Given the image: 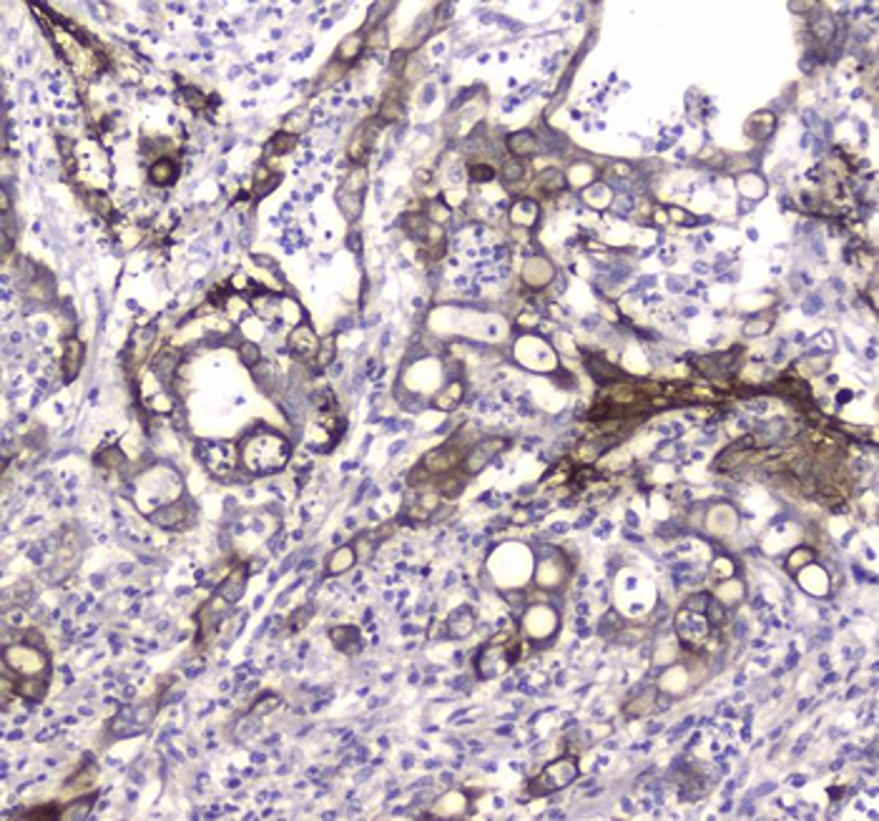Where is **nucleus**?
I'll list each match as a JSON object with an SVG mask.
<instances>
[{
    "instance_id": "46",
    "label": "nucleus",
    "mask_w": 879,
    "mask_h": 821,
    "mask_svg": "<svg viewBox=\"0 0 879 821\" xmlns=\"http://www.w3.org/2000/svg\"><path fill=\"white\" fill-rule=\"evenodd\" d=\"M184 96L189 98V104L194 106V108H199V106H204V96H201V93H199V90H196V88H186V90H184Z\"/></svg>"
},
{
    "instance_id": "53",
    "label": "nucleus",
    "mask_w": 879,
    "mask_h": 821,
    "mask_svg": "<svg viewBox=\"0 0 879 821\" xmlns=\"http://www.w3.org/2000/svg\"><path fill=\"white\" fill-rule=\"evenodd\" d=\"M806 706H809V698H804V701H799V704H796V708H799V711H804Z\"/></svg>"
},
{
    "instance_id": "19",
    "label": "nucleus",
    "mask_w": 879,
    "mask_h": 821,
    "mask_svg": "<svg viewBox=\"0 0 879 821\" xmlns=\"http://www.w3.org/2000/svg\"><path fill=\"white\" fill-rule=\"evenodd\" d=\"M505 146L515 159H523V156H533V153H538V138H535V133H530V131L510 133V136L505 138Z\"/></svg>"
},
{
    "instance_id": "48",
    "label": "nucleus",
    "mask_w": 879,
    "mask_h": 821,
    "mask_svg": "<svg viewBox=\"0 0 879 821\" xmlns=\"http://www.w3.org/2000/svg\"><path fill=\"white\" fill-rule=\"evenodd\" d=\"M774 789H776V784H774V781H769V784H764V786L756 789V796H764L766 791H774Z\"/></svg>"
},
{
    "instance_id": "29",
    "label": "nucleus",
    "mask_w": 879,
    "mask_h": 821,
    "mask_svg": "<svg viewBox=\"0 0 879 821\" xmlns=\"http://www.w3.org/2000/svg\"><path fill=\"white\" fill-rule=\"evenodd\" d=\"M309 126H312V113H309L307 108H302V110L289 113L287 124H284V131L291 133V136H299V133L309 131Z\"/></svg>"
},
{
    "instance_id": "9",
    "label": "nucleus",
    "mask_w": 879,
    "mask_h": 821,
    "mask_svg": "<svg viewBox=\"0 0 879 821\" xmlns=\"http://www.w3.org/2000/svg\"><path fill=\"white\" fill-rule=\"evenodd\" d=\"M201 457H204V465L211 470V475H226L239 463V452H234L231 445H209Z\"/></svg>"
},
{
    "instance_id": "50",
    "label": "nucleus",
    "mask_w": 879,
    "mask_h": 821,
    "mask_svg": "<svg viewBox=\"0 0 879 821\" xmlns=\"http://www.w3.org/2000/svg\"><path fill=\"white\" fill-rule=\"evenodd\" d=\"M859 693H864V688H859V686H854V688H851L849 693H847V698H857Z\"/></svg>"
},
{
    "instance_id": "4",
    "label": "nucleus",
    "mask_w": 879,
    "mask_h": 821,
    "mask_svg": "<svg viewBox=\"0 0 879 821\" xmlns=\"http://www.w3.org/2000/svg\"><path fill=\"white\" fill-rule=\"evenodd\" d=\"M538 558L540 563H538V570H535V586H538L540 590H545V593L561 590L568 583V578H570L573 566L568 563L566 555H563L558 548L543 545L538 550Z\"/></svg>"
},
{
    "instance_id": "10",
    "label": "nucleus",
    "mask_w": 879,
    "mask_h": 821,
    "mask_svg": "<svg viewBox=\"0 0 879 821\" xmlns=\"http://www.w3.org/2000/svg\"><path fill=\"white\" fill-rule=\"evenodd\" d=\"M189 518H191V508H189L186 503H181V500L161 505V508H156V510L151 512V523L164 528V530H176V528L186 523Z\"/></svg>"
},
{
    "instance_id": "5",
    "label": "nucleus",
    "mask_w": 879,
    "mask_h": 821,
    "mask_svg": "<svg viewBox=\"0 0 879 821\" xmlns=\"http://www.w3.org/2000/svg\"><path fill=\"white\" fill-rule=\"evenodd\" d=\"M523 630L530 641L535 643H548L555 638L558 630V613L550 606H530L523 615Z\"/></svg>"
},
{
    "instance_id": "36",
    "label": "nucleus",
    "mask_w": 879,
    "mask_h": 821,
    "mask_svg": "<svg viewBox=\"0 0 879 821\" xmlns=\"http://www.w3.org/2000/svg\"><path fill=\"white\" fill-rule=\"evenodd\" d=\"M711 598H713V595L706 593V590H696V593H691L684 601V608H686V610H691V613H706V608H708V603H711Z\"/></svg>"
},
{
    "instance_id": "31",
    "label": "nucleus",
    "mask_w": 879,
    "mask_h": 821,
    "mask_svg": "<svg viewBox=\"0 0 879 821\" xmlns=\"http://www.w3.org/2000/svg\"><path fill=\"white\" fill-rule=\"evenodd\" d=\"M96 779H98L96 769L88 766V769H86V771L78 773V776H76V779H73V781H70L68 786H66V794H70V791H78V796H81V794H90V789H93V784H96Z\"/></svg>"
},
{
    "instance_id": "41",
    "label": "nucleus",
    "mask_w": 879,
    "mask_h": 821,
    "mask_svg": "<svg viewBox=\"0 0 879 821\" xmlns=\"http://www.w3.org/2000/svg\"><path fill=\"white\" fill-rule=\"evenodd\" d=\"M96 460L104 465V467L116 470L118 465H124V450H121V447H111V450H106V452H101V457H96Z\"/></svg>"
},
{
    "instance_id": "33",
    "label": "nucleus",
    "mask_w": 879,
    "mask_h": 821,
    "mask_svg": "<svg viewBox=\"0 0 879 821\" xmlns=\"http://www.w3.org/2000/svg\"><path fill=\"white\" fill-rule=\"evenodd\" d=\"M814 558H817V552L811 550V548H796V550L789 552V558H786V570L796 573V568L809 566V563H814Z\"/></svg>"
},
{
    "instance_id": "25",
    "label": "nucleus",
    "mask_w": 879,
    "mask_h": 821,
    "mask_svg": "<svg viewBox=\"0 0 879 821\" xmlns=\"http://www.w3.org/2000/svg\"><path fill=\"white\" fill-rule=\"evenodd\" d=\"M402 110H405V104H402L400 93H397V88H389V93L385 96V101H382L380 106V116L377 118H380L382 124H395V121H400Z\"/></svg>"
},
{
    "instance_id": "45",
    "label": "nucleus",
    "mask_w": 879,
    "mask_h": 821,
    "mask_svg": "<svg viewBox=\"0 0 879 821\" xmlns=\"http://www.w3.org/2000/svg\"><path fill=\"white\" fill-rule=\"evenodd\" d=\"M267 176H269V171H267V168H256V189H259V184H262V181H267ZM279 181V176H271L269 179V184H267V186H264V193H267V189H271L274 186V184H277Z\"/></svg>"
},
{
    "instance_id": "47",
    "label": "nucleus",
    "mask_w": 879,
    "mask_h": 821,
    "mask_svg": "<svg viewBox=\"0 0 879 821\" xmlns=\"http://www.w3.org/2000/svg\"><path fill=\"white\" fill-rule=\"evenodd\" d=\"M844 794H847V789H844V786H842V789H839V786H831V789H829V796H831V801H839V799H844Z\"/></svg>"
},
{
    "instance_id": "34",
    "label": "nucleus",
    "mask_w": 879,
    "mask_h": 821,
    "mask_svg": "<svg viewBox=\"0 0 879 821\" xmlns=\"http://www.w3.org/2000/svg\"><path fill=\"white\" fill-rule=\"evenodd\" d=\"M621 628H624V618H621V613H616V610H608V613L601 615V626H598V633H601L603 638H610V635H616Z\"/></svg>"
},
{
    "instance_id": "42",
    "label": "nucleus",
    "mask_w": 879,
    "mask_h": 821,
    "mask_svg": "<svg viewBox=\"0 0 879 821\" xmlns=\"http://www.w3.org/2000/svg\"><path fill=\"white\" fill-rule=\"evenodd\" d=\"M498 176V171L492 168L490 164H472L470 166V179L478 181V184H485V181H492Z\"/></svg>"
},
{
    "instance_id": "37",
    "label": "nucleus",
    "mask_w": 879,
    "mask_h": 821,
    "mask_svg": "<svg viewBox=\"0 0 879 821\" xmlns=\"http://www.w3.org/2000/svg\"><path fill=\"white\" fill-rule=\"evenodd\" d=\"M771 325H774V314H769L766 319L751 317L746 325H744V334H746V337H759V334H766V331L771 329Z\"/></svg>"
},
{
    "instance_id": "38",
    "label": "nucleus",
    "mask_w": 879,
    "mask_h": 821,
    "mask_svg": "<svg viewBox=\"0 0 879 821\" xmlns=\"http://www.w3.org/2000/svg\"><path fill=\"white\" fill-rule=\"evenodd\" d=\"M294 146H297V136H291V133H287V131H279L277 136L271 138L269 148L274 153H289V151H294Z\"/></svg>"
},
{
    "instance_id": "20",
    "label": "nucleus",
    "mask_w": 879,
    "mask_h": 821,
    "mask_svg": "<svg viewBox=\"0 0 879 821\" xmlns=\"http://www.w3.org/2000/svg\"><path fill=\"white\" fill-rule=\"evenodd\" d=\"M46 690H48V676H30V678H18V690H15V696L26 698V701H43L46 698Z\"/></svg>"
},
{
    "instance_id": "52",
    "label": "nucleus",
    "mask_w": 879,
    "mask_h": 821,
    "mask_svg": "<svg viewBox=\"0 0 879 821\" xmlns=\"http://www.w3.org/2000/svg\"><path fill=\"white\" fill-rule=\"evenodd\" d=\"M844 766V759H839V761H834V764H831V771H839V769Z\"/></svg>"
},
{
    "instance_id": "27",
    "label": "nucleus",
    "mask_w": 879,
    "mask_h": 821,
    "mask_svg": "<svg viewBox=\"0 0 879 821\" xmlns=\"http://www.w3.org/2000/svg\"><path fill=\"white\" fill-rule=\"evenodd\" d=\"M500 179H503L505 186H515V184H520V181L525 179V164H523V159L510 156V159L503 161V166H500Z\"/></svg>"
},
{
    "instance_id": "44",
    "label": "nucleus",
    "mask_w": 879,
    "mask_h": 821,
    "mask_svg": "<svg viewBox=\"0 0 879 821\" xmlns=\"http://www.w3.org/2000/svg\"><path fill=\"white\" fill-rule=\"evenodd\" d=\"M309 608H305V610H302V615H291L289 618V623H287V633H294V630L297 628H305V623L309 621Z\"/></svg>"
},
{
    "instance_id": "18",
    "label": "nucleus",
    "mask_w": 879,
    "mask_h": 821,
    "mask_svg": "<svg viewBox=\"0 0 879 821\" xmlns=\"http://www.w3.org/2000/svg\"><path fill=\"white\" fill-rule=\"evenodd\" d=\"M472 630H475V613H472L470 608L463 606V608H457L455 613H450V618H447V633H450L452 638H467Z\"/></svg>"
},
{
    "instance_id": "28",
    "label": "nucleus",
    "mask_w": 879,
    "mask_h": 821,
    "mask_svg": "<svg viewBox=\"0 0 879 821\" xmlns=\"http://www.w3.org/2000/svg\"><path fill=\"white\" fill-rule=\"evenodd\" d=\"M151 345H153V329H141L139 334L133 337V347H131V352H128L133 367L144 362L148 349H151Z\"/></svg>"
},
{
    "instance_id": "12",
    "label": "nucleus",
    "mask_w": 879,
    "mask_h": 821,
    "mask_svg": "<svg viewBox=\"0 0 879 821\" xmlns=\"http://www.w3.org/2000/svg\"><path fill=\"white\" fill-rule=\"evenodd\" d=\"M247 580H249V570H247V566L231 568V570L226 573V578L222 580V586H219L216 595H222L229 606H234V603L242 601L244 590H247Z\"/></svg>"
},
{
    "instance_id": "40",
    "label": "nucleus",
    "mask_w": 879,
    "mask_h": 821,
    "mask_svg": "<svg viewBox=\"0 0 879 821\" xmlns=\"http://www.w3.org/2000/svg\"><path fill=\"white\" fill-rule=\"evenodd\" d=\"M332 362H334V337H327L325 345H319L314 365H317V369H325V367H329Z\"/></svg>"
},
{
    "instance_id": "49",
    "label": "nucleus",
    "mask_w": 879,
    "mask_h": 821,
    "mask_svg": "<svg viewBox=\"0 0 879 821\" xmlns=\"http://www.w3.org/2000/svg\"><path fill=\"white\" fill-rule=\"evenodd\" d=\"M658 731H664V724H661V721H656V724L648 726V733H646V736H656Z\"/></svg>"
},
{
    "instance_id": "24",
    "label": "nucleus",
    "mask_w": 879,
    "mask_h": 821,
    "mask_svg": "<svg viewBox=\"0 0 879 821\" xmlns=\"http://www.w3.org/2000/svg\"><path fill=\"white\" fill-rule=\"evenodd\" d=\"M463 394H465V385H463V382H457V380L450 382V385L445 387L443 392L437 394L435 407L443 409V412H452V409H455L457 405L463 402Z\"/></svg>"
},
{
    "instance_id": "8",
    "label": "nucleus",
    "mask_w": 879,
    "mask_h": 821,
    "mask_svg": "<svg viewBox=\"0 0 879 821\" xmlns=\"http://www.w3.org/2000/svg\"><path fill=\"white\" fill-rule=\"evenodd\" d=\"M553 276L555 267L545 256H530L525 267H523V271H520V279H523L528 289H545L548 284L553 282Z\"/></svg>"
},
{
    "instance_id": "39",
    "label": "nucleus",
    "mask_w": 879,
    "mask_h": 821,
    "mask_svg": "<svg viewBox=\"0 0 879 821\" xmlns=\"http://www.w3.org/2000/svg\"><path fill=\"white\" fill-rule=\"evenodd\" d=\"M239 359L244 362V367H256L262 362V352H259V347L254 342H242L239 345Z\"/></svg>"
},
{
    "instance_id": "14",
    "label": "nucleus",
    "mask_w": 879,
    "mask_h": 821,
    "mask_svg": "<svg viewBox=\"0 0 879 821\" xmlns=\"http://www.w3.org/2000/svg\"><path fill=\"white\" fill-rule=\"evenodd\" d=\"M809 30L817 43H829L834 38V33H837V23H834L829 10L814 6V13L809 18Z\"/></svg>"
},
{
    "instance_id": "11",
    "label": "nucleus",
    "mask_w": 879,
    "mask_h": 821,
    "mask_svg": "<svg viewBox=\"0 0 879 821\" xmlns=\"http://www.w3.org/2000/svg\"><path fill=\"white\" fill-rule=\"evenodd\" d=\"M226 606L229 603L224 601L222 595H216V598H211V601L199 610V633H201V641L204 643L211 641L214 633L219 630V623H222V618H224L222 608H226Z\"/></svg>"
},
{
    "instance_id": "51",
    "label": "nucleus",
    "mask_w": 879,
    "mask_h": 821,
    "mask_svg": "<svg viewBox=\"0 0 879 821\" xmlns=\"http://www.w3.org/2000/svg\"><path fill=\"white\" fill-rule=\"evenodd\" d=\"M548 816H550V819H563V811H558V809H553V811H548Z\"/></svg>"
},
{
    "instance_id": "2",
    "label": "nucleus",
    "mask_w": 879,
    "mask_h": 821,
    "mask_svg": "<svg viewBox=\"0 0 879 821\" xmlns=\"http://www.w3.org/2000/svg\"><path fill=\"white\" fill-rule=\"evenodd\" d=\"M3 666L13 670L18 678L48 676L50 658L48 653H46V648H38V646H30V643L21 641L6 648V653H3Z\"/></svg>"
},
{
    "instance_id": "23",
    "label": "nucleus",
    "mask_w": 879,
    "mask_h": 821,
    "mask_svg": "<svg viewBox=\"0 0 879 821\" xmlns=\"http://www.w3.org/2000/svg\"><path fill=\"white\" fill-rule=\"evenodd\" d=\"M329 638H332V643L337 646V648L352 656L354 650H357V646H360V628H352V626L332 628L329 630Z\"/></svg>"
},
{
    "instance_id": "22",
    "label": "nucleus",
    "mask_w": 879,
    "mask_h": 821,
    "mask_svg": "<svg viewBox=\"0 0 879 821\" xmlns=\"http://www.w3.org/2000/svg\"><path fill=\"white\" fill-rule=\"evenodd\" d=\"M354 563H357V550H354L352 545L337 548V550L329 555V560H327V573H329V575L347 573V570H349Z\"/></svg>"
},
{
    "instance_id": "30",
    "label": "nucleus",
    "mask_w": 879,
    "mask_h": 821,
    "mask_svg": "<svg viewBox=\"0 0 879 821\" xmlns=\"http://www.w3.org/2000/svg\"><path fill=\"white\" fill-rule=\"evenodd\" d=\"M566 186V173L561 168H545L538 176V189H543L545 193H555Z\"/></svg>"
},
{
    "instance_id": "16",
    "label": "nucleus",
    "mask_w": 879,
    "mask_h": 821,
    "mask_svg": "<svg viewBox=\"0 0 879 821\" xmlns=\"http://www.w3.org/2000/svg\"><path fill=\"white\" fill-rule=\"evenodd\" d=\"M148 179H151L153 186H171L173 181L179 179V164L173 159H168V156H159V159L151 164Z\"/></svg>"
},
{
    "instance_id": "6",
    "label": "nucleus",
    "mask_w": 879,
    "mask_h": 821,
    "mask_svg": "<svg viewBox=\"0 0 879 821\" xmlns=\"http://www.w3.org/2000/svg\"><path fill=\"white\" fill-rule=\"evenodd\" d=\"M319 337L317 331L312 327L307 325H297L294 329L289 331V339H287V347H289V352L299 359V362H309V359H317L319 352Z\"/></svg>"
},
{
    "instance_id": "17",
    "label": "nucleus",
    "mask_w": 879,
    "mask_h": 821,
    "mask_svg": "<svg viewBox=\"0 0 879 821\" xmlns=\"http://www.w3.org/2000/svg\"><path fill=\"white\" fill-rule=\"evenodd\" d=\"M776 128V116L771 110H762V113H754V116L746 121V136L754 138V141H766Z\"/></svg>"
},
{
    "instance_id": "35",
    "label": "nucleus",
    "mask_w": 879,
    "mask_h": 821,
    "mask_svg": "<svg viewBox=\"0 0 879 821\" xmlns=\"http://www.w3.org/2000/svg\"><path fill=\"white\" fill-rule=\"evenodd\" d=\"M279 706H282V698H279L277 693H264V696H259V701L251 706V713H254L256 718L269 716V713L277 711Z\"/></svg>"
},
{
    "instance_id": "13",
    "label": "nucleus",
    "mask_w": 879,
    "mask_h": 821,
    "mask_svg": "<svg viewBox=\"0 0 879 821\" xmlns=\"http://www.w3.org/2000/svg\"><path fill=\"white\" fill-rule=\"evenodd\" d=\"M81 365H84V345L73 337L66 339V345H63V359H61L63 380L66 382L76 380V374L81 372Z\"/></svg>"
},
{
    "instance_id": "15",
    "label": "nucleus",
    "mask_w": 879,
    "mask_h": 821,
    "mask_svg": "<svg viewBox=\"0 0 879 821\" xmlns=\"http://www.w3.org/2000/svg\"><path fill=\"white\" fill-rule=\"evenodd\" d=\"M367 48V35H365V30H357V33H349L345 38V41L340 43V46H337V53H334V61H340V63H345V66H349V63L352 61H357V58H360V53L362 50Z\"/></svg>"
},
{
    "instance_id": "43",
    "label": "nucleus",
    "mask_w": 879,
    "mask_h": 821,
    "mask_svg": "<svg viewBox=\"0 0 879 821\" xmlns=\"http://www.w3.org/2000/svg\"><path fill=\"white\" fill-rule=\"evenodd\" d=\"M425 216H427L432 224H437V221H447V219H450V211H447V206H445V204H440V201H429V214H425Z\"/></svg>"
},
{
    "instance_id": "7",
    "label": "nucleus",
    "mask_w": 879,
    "mask_h": 821,
    "mask_svg": "<svg viewBox=\"0 0 879 821\" xmlns=\"http://www.w3.org/2000/svg\"><path fill=\"white\" fill-rule=\"evenodd\" d=\"M380 126H382L380 118H367V121L354 131L352 141H349V146H347V156H349V161L360 164V161L367 159V153H369V148H372L374 138H377V128H380Z\"/></svg>"
},
{
    "instance_id": "26",
    "label": "nucleus",
    "mask_w": 879,
    "mask_h": 821,
    "mask_svg": "<svg viewBox=\"0 0 879 821\" xmlns=\"http://www.w3.org/2000/svg\"><path fill=\"white\" fill-rule=\"evenodd\" d=\"M90 809H93V794H81L76 801H70L66 806H61V819L63 821H76V819H86L90 814Z\"/></svg>"
},
{
    "instance_id": "21",
    "label": "nucleus",
    "mask_w": 879,
    "mask_h": 821,
    "mask_svg": "<svg viewBox=\"0 0 879 821\" xmlns=\"http://www.w3.org/2000/svg\"><path fill=\"white\" fill-rule=\"evenodd\" d=\"M624 713L628 718H636V716H648V713H656V688H648L644 690L641 696H633L628 698V704L624 706Z\"/></svg>"
},
{
    "instance_id": "32",
    "label": "nucleus",
    "mask_w": 879,
    "mask_h": 821,
    "mask_svg": "<svg viewBox=\"0 0 879 821\" xmlns=\"http://www.w3.org/2000/svg\"><path fill=\"white\" fill-rule=\"evenodd\" d=\"M345 63H340V61H329L325 66V70H322V73H319V78H317V90L319 88H327V86H334V83L340 81L342 78V73H345Z\"/></svg>"
},
{
    "instance_id": "1",
    "label": "nucleus",
    "mask_w": 879,
    "mask_h": 821,
    "mask_svg": "<svg viewBox=\"0 0 879 821\" xmlns=\"http://www.w3.org/2000/svg\"><path fill=\"white\" fill-rule=\"evenodd\" d=\"M242 463L254 475H271L287 465L289 460V442L274 432H254L242 440Z\"/></svg>"
},
{
    "instance_id": "3",
    "label": "nucleus",
    "mask_w": 879,
    "mask_h": 821,
    "mask_svg": "<svg viewBox=\"0 0 879 821\" xmlns=\"http://www.w3.org/2000/svg\"><path fill=\"white\" fill-rule=\"evenodd\" d=\"M578 771H581V769H578V761H575L573 753H570V756H561V759L550 761L535 779H530L528 789L533 791V796L553 794V791L566 789L568 784H573Z\"/></svg>"
}]
</instances>
